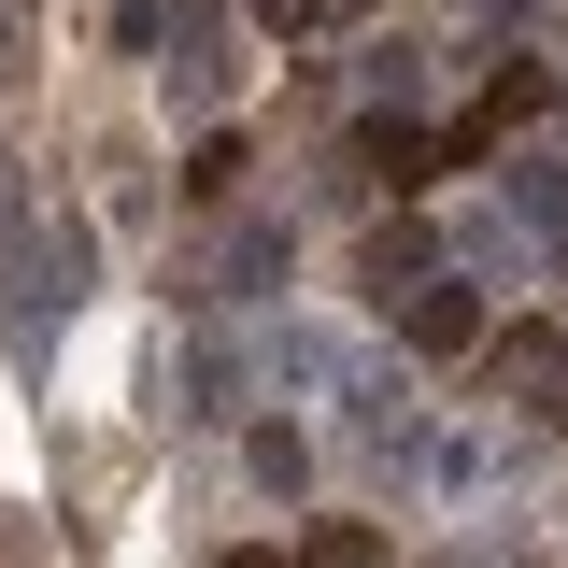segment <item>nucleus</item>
<instances>
[{"instance_id":"1","label":"nucleus","mask_w":568,"mask_h":568,"mask_svg":"<svg viewBox=\"0 0 568 568\" xmlns=\"http://www.w3.org/2000/svg\"><path fill=\"white\" fill-rule=\"evenodd\" d=\"M85 271H100L85 213H29V242H14V355H43L71 313H85Z\"/></svg>"},{"instance_id":"2","label":"nucleus","mask_w":568,"mask_h":568,"mask_svg":"<svg viewBox=\"0 0 568 568\" xmlns=\"http://www.w3.org/2000/svg\"><path fill=\"white\" fill-rule=\"evenodd\" d=\"M156 43H171V58H156V85H171V114H213V100L242 85V29H227L213 0H185V14H171Z\"/></svg>"},{"instance_id":"3","label":"nucleus","mask_w":568,"mask_h":568,"mask_svg":"<svg viewBox=\"0 0 568 568\" xmlns=\"http://www.w3.org/2000/svg\"><path fill=\"white\" fill-rule=\"evenodd\" d=\"M284 256H298V242H284L271 213H242V227H227V256H213V298H271Z\"/></svg>"},{"instance_id":"4","label":"nucleus","mask_w":568,"mask_h":568,"mask_svg":"<svg viewBox=\"0 0 568 568\" xmlns=\"http://www.w3.org/2000/svg\"><path fill=\"white\" fill-rule=\"evenodd\" d=\"M398 327H413V355H469V342H484V298H469V284H413Z\"/></svg>"},{"instance_id":"5","label":"nucleus","mask_w":568,"mask_h":568,"mask_svg":"<svg viewBox=\"0 0 568 568\" xmlns=\"http://www.w3.org/2000/svg\"><path fill=\"white\" fill-rule=\"evenodd\" d=\"M369 171H384V185L413 200L426 171H440V142H426V129H398V114H369Z\"/></svg>"},{"instance_id":"6","label":"nucleus","mask_w":568,"mask_h":568,"mask_svg":"<svg viewBox=\"0 0 568 568\" xmlns=\"http://www.w3.org/2000/svg\"><path fill=\"white\" fill-rule=\"evenodd\" d=\"M256 484H271V497L313 484V440H298V426H256Z\"/></svg>"},{"instance_id":"7","label":"nucleus","mask_w":568,"mask_h":568,"mask_svg":"<svg viewBox=\"0 0 568 568\" xmlns=\"http://www.w3.org/2000/svg\"><path fill=\"white\" fill-rule=\"evenodd\" d=\"M497 384H568V342H555V327H526V342H497Z\"/></svg>"},{"instance_id":"8","label":"nucleus","mask_w":568,"mask_h":568,"mask_svg":"<svg viewBox=\"0 0 568 568\" xmlns=\"http://www.w3.org/2000/svg\"><path fill=\"white\" fill-rule=\"evenodd\" d=\"M426 271V227H384V242H369V284H384V298H398V284Z\"/></svg>"},{"instance_id":"9","label":"nucleus","mask_w":568,"mask_h":568,"mask_svg":"<svg viewBox=\"0 0 568 568\" xmlns=\"http://www.w3.org/2000/svg\"><path fill=\"white\" fill-rule=\"evenodd\" d=\"M298 568H384V540H369V526H327V540H313Z\"/></svg>"},{"instance_id":"10","label":"nucleus","mask_w":568,"mask_h":568,"mask_svg":"<svg viewBox=\"0 0 568 568\" xmlns=\"http://www.w3.org/2000/svg\"><path fill=\"white\" fill-rule=\"evenodd\" d=\"M14 43H29V29H14V0H0V85H14Z\"/></svg>"},{"instance_id":"11","label":"nucleus","mask_w":568,"mask_h":568,"mask_svg":"<svg viewBox=\"0 0 568 568\" xmlns=\"http://www.w3.org/2000/svg\"><path fill=\"white\" fill-rule=\"evenodd\" d=\"M227 568H284V555H227Z\"/></svg>"}]
</instances>
